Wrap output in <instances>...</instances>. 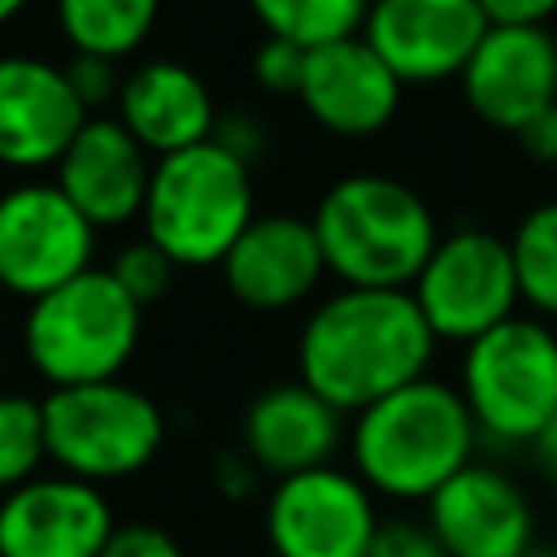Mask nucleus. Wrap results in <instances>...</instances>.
Masks as SVG:
<instances>
[{
	"label": "nucleus",
	"instance_id": "obj_1",
	"mask_svg": "<svg viewBox=\"0 0 557 557\" xmlns=\"http://www.w3.org/2000/svg\"><path fill=\"white\" fill-rule=\"evenodd\" d=\"M435 344L405 287H339L309 309L296 335V370L326 405L361 413L422 379Z\"/></svg>",
	"mask_w": 557,
	"mask_h": 557
},
{
	"label": "nucleus",
	"instance_id": "obj_2",
	"mask_svg": "<svg viewBox=\"0 0 557 557\" xmlns=\"http://www.w3.org/2000/svg\"><path fill=\"white\" fill-rule=\"evenodd\" d=\"M479 426L461 392L444 379H413L400 392L352 413V474L387 500H431L457 470L474 461Z\"/></svg>",
	"mask_w": 557,
	"mask_h": 557
},
{
	"label": "nucleus",
	"instance_id": "obj_3",
	"mask_svg": "<svg viewBox=\"0 0 557 557\" xmlns=\"http://www.w3.org/2000/svg\"><path fill=\"white\" fill-rule=\"evenodd\" d=\"M309 222L318 231L326 274H335L339 287L409 292V283L444 235L426 196L392 174L335 178Z\"/></svg>",
	"mask_w": 557,
	"mask_h": 557
},
{
	"label": "nucleus",
	"instance_id": "obj_4",
	"mask_svg": "<svg viewBox=\"0 0 557 557\" xmlns=\"http://www.w3.org/2000/svg\"><path fill=\"white\" fill-rule=\"evenodd\" d=\"M252 218V165L218 139L152 161L139 222L144 239H152L174 265H222Z\"/></svg>",
	"mask_w": 557,
	"mask_h": 557
},
{
	"label": "nucleus",
	"instance_id": "obj_5",
	"mask_svg": "<svg viewBox=\"0 0 557 557\" xmlns=\"http://www.w3.org/2000/svg\"><path fill=\"white\" fill-rule=\"evenodd\" d=\"M139 331L144 305L109 265H91L26 305L22 352L48 387H78L122 379V366L139 348Z\"/></svg>",
	"mask_w": 557,
	"mask_h": 557
},
{
	"label": "nucleus",
	"instance_id": "obj_6",
	"mask_svg": "<svg viewBox=\"0 0 557 557\" xmlns=\"http://www.w3.org/2000/svg\"><path fill=\"white\" fill-rule=\"evenodd\" d=\"M457 392L492 444H535L557 413V331L513 313L461 348Z\"/></svg>",
	"mask_w": 557,
	"mask_h": 557
},
{
	"label": "nucleus",
	"instance_id": "obj_7",
	"mask_svg": "<svg viewBox=\"0 0 557 557\" xmlns=\"http://www.w3.org/2000/svg\"><path fill=\"white\" fill-rule=\"evenodd\" d=\"M48 461L83 483H117L148 470L165 444L161 405L126 379L48 387L44 396Z\"/></svg>",
	"mask_w": 557,
	"mask_h": 557
},
{
	"label": "nucleus",
	"instance_id": "obj_8",
	"mask_svg": "<svg viewBox=\"0 0 557 557\" xmlns=\"http://www.w3.org/2000/svg\"><path fill=\"white\" fill-rule=\"evenodd\" d=\"M409 296L435 339L466 348L522 305L509 239L487 226H457L440 235L435 252L409 283Z\"/></svg>",
	"mask_w": 557,
	"mask_h": 557
},
{
	"label": "nucleus",
	"instance_id": "obj_9",
	"mask_svg": "<svg viewBox=\"0 0 557 557\" xmlns=\"http://www.w3.org/2000/svg\"><path fill=\"white\" fill-rule=\"evenodd\" d=\"M96 226L52 178H22L0 191V292L39 300L96 265Z\"/></svg>",
	"mask_w": 557,
	"mask_h": 557
},
{
	"label": "nucleus",
	"instance_id": "obj_10",
	"mask_svg": "<svg viewBox=\"0 0 557 557\" xmlns=\"http://www.w3.org/2000/svg\"><path fill=\"white\" fill-rule=\"evenodd\" d=\"M261 518L274 557H366L383 522L374 492L335 461L274 479Z\"/></svg>",
	"mask_w": 557,
	"mask_h": 557
},
{
	"label": "nucleus",
	"instance_id": "obj_11",
	"mask_svg": "<svg viewBox=\"0 0 557 557\" xmlns=\"http://www.w3.org/2000/svg\"><path fill=\"white\" fill-rule=\"evenodd\" d=\"M487 26L479 0H370L361 39L405 87H426L461 78Z\"/></svg>",
	"mask_w": 557,
	"mask_h": 557
},
{
	"label": "nucleus",
	"instance_id": "obj_12",
	"mask_svg": "<svg viewBox=\"0 0 557 557\" xmlns=\"http://www.w3.org/2000/svg\"><path fill=\"white\" fill-rule=\"evenodd\" d=\"M87 117L91 113L70 87L65 65L35 52L0 57V170H57Z\"/></svg>",
	"mask_w": 557,
	"mask_h": 557
},
{
	"label": "nucleus",
	"instance_id": "obj_13",
	"mask_svg": "<svg viewBox=\"0 0 557 557\" xmlns=\"http://www.w3.org/2000/svg\"><path fill=\"white\" fill-rule=\"evenodd\" d=\"M113 527L109 496L61 470L0 496V557H100Z\"/></svg>",
	"mask_w": 557,
	"mask_h": 557
},
{
	"label": "nucleus",
	"instance_id": "obj_14",
	"mask_svg": "<svg viewBox=\"0 0 557 557\" xmlns=\"http://www.w3.org/2000/svg\"><path fill=\"white\" fill-rule=\"evenodd\" d=\"M457 83L479 122L513 135L557 104V39L548 26H487Z\"/></svg>",
	"mask_w": 557,
	"mask_h": 557
},
{
	"label": "nucleus",
	"instance_id": "obj_15",
	"mask_svg": "<svg viewBox=\"0 0 557 557\" xmlns=\"http://www.w3.org/2000/svg\"><path fill=\"white\" fill-rule=\"evenodd\" d=\"M218 270L235 305L252 313H283L313 296L326 274V257L309 218L257 213Z\"/></svg>",
	"mask_w": 557,
	"mask_h": 557
},
{
	"label": "nucleus",
	"instance_id": "obj_16",
	"mask_svg": "<svg viewBox=\"0 0 557 557\" xmlns=\"http://www.w3.org/2000/svg\"><path fill=\"white\" fill-rule=\"evenodd\" d=\"M152 161L157 157L113 113H91L57 161L52 183L96 231H109L144 213Z\"/></svg>",
	"mask_w": 557,
	"mask_h": 557
},
{
	"label": "nucleus",
	"instance_id": "obj_17",
	"mask_svg": "<svg viewBox=\"0 0 557 557\" xmlns=\"http://www.w3.org/2000/svg\"><path fill=\"white\" fill-rule=\"evenodd\" d=\"M426 522L448 557H522L535 544L527 492L496 466L470 461L431 500Z\"/></svg>",
	"mask_w": 557,
	"mask_h": 557
},
{
	"label": "nucleus",
	"instance_id": "obj_18",
	"mask_svg": "<svg viewBox=\"0 0 557 557\" xmlns=\"http://www.w3.org/2000/svg\"><path fill=\"white\" fill-rule=\"evenodd\" d=\"M405 83L392 74V65L361 39H335L322 44L305 57V78H300V104L305 113L339 135V139H366L392 126L400 113Z\"/></svg>",
	"mask_w": 557,
	"mask_h": 557
},
{
	"label": "nucleus",
	"instance_id": "obj_19",
	"mask_svg": "<svg viewBox=\"0 0 557 557\" xmlns=\"http://www.w3.org/2000/svg\"><path fill=\"white\" fill-rule=\"evenodd\" d=\"M339 444H348L344 413L300 379L257 392L239 422V448L270 479L331 466Z\"/></svg>",
	"mask_w": 557,
	"mask_h": 557
},
{
	"label": "nucleus",
	"instance_id": "obj_20",
	"mask_svg": "<svg viewBox=\"0 0 557 557\" xmlns=\"http://www.w3.org/2000/svg\"><path fill=\"white\" fill-rule=\"evenodd\" d=\"M113 117L152 152V157H170L183 152L191 144L213 139L218 126V104L209 83L170 57H152L139 61L135 70L122 74L117 100H113Z\"/></svg>",
	"mask_w": 557,
	"mask_h": 557
},
{
	"label": "nucleus",
	"instance_id": "obj_21",
	"mask_svg": "<svg viewBox=\"0 0 557 557\" xmlns=\"http://www.w3.org/2000/svg\"><path fill=\"white\" fill-rule=\"evenodd\" d=\"M52 13L70 52L126 61L148 44L161 0H52Z\"/></svg>",
	"mask_w": 557,
	"mask_h": 557
},
{
	"label": "nucleus",
	"instance_id": "obj_22",
	"mask_svg": "<svg viewBox=\"0 0 557 557\" xmlns=\"http://www.w3.org/2000/svg\"><path fill=\"white\" fill-rule=\"evenodd\" d=\"M248 13L265 35L313 52L322 44L361 35L370 0H248Z\"/></svg>",
	"mask_w": 557,
	"mask_h": 557
},
{
	"label": "nucleus",
	"instance_id": "obj_23",
	"mask_svg": "<svg viewBox=\"0 0 557 557\" xmlns=\"http://www.w3.org/2000/svg\"><path fill=\"white\" fill-rule=\"evenodd\" d=\"M509 252L522 305L540 318H557V200L522 213L509 235Z\"/></svg>",
	"mask_w": 557,
	"mask_h": 557
},
{
	"label": "nucleus",
	"instance_id": "obj_24",
	"mask_svg": "<svg viewBox=\"0 0 557 557\" xmlns=\"http://www.w3.org/2000/svg\"><path fill=\"white\" fill-rule=\"evenodd\" d=\"M48 435H44V400L22 392H0V496L44 474Z\"/></svg>",
	"mask_w": 557,
	"mask_h": 557
},
{
	"label": "nucleus",
	"instance_id": "obj_25",
	"mask_svg": "<svg viewBox=\"0 0 557 557\" xmlns=\"http://www.w3.org/2000/svg\"><path fill=\"white\" fill-rule=\"evenodd\" d=\"M109 270H113V278H117V283L148 309V305H157V300L170 292L178 265H174L152 239H135V244H126V248L113 252Z\"/></svg>",
	"mask_w": 557,
	"mask_h": 557
},
{
	"label": "nucleus",
	"instance_id": "obj_26",
	"mask_svg": "<svg viewBox=\"0 0 557 557\" xmlns=\"http://www.w3.org/2000/svg\"><path fill=\"white\" fill-rule=\"evenodd\" d=\"M305 48L287 44V39H274V35H261L252 57H248V70H252V83L265 91V96H300V78H305Z\"/></svg>",
	"mask_w": 557,
	"mask_h": 557
},
{
	"label": "nucleus",
	"instance_id": "obj_27",
	"mask_svg": "<svg viewBox=\"0 0 557 557\" xmlns=\"http://www.w3.org/2000/svg\"><path fill=\"white\" fill-rule=\"evenodd\" d=\"M366 557H448L426 518H387L374 531Z\"/></svg>",
	"mask_w": 557,
	"mask_h": 557
},
{
	"label": "nucleus",
	"instance_id": "obj_28",
	"mask_svg": "<svg viewBox=\"0 0 557 557\" xmlns=\"http://www.w3.org/2000/svg\"><path fill=\"white\" fill-rule=\"evenodd\" d=\"M65 78H70V87L78 91V100L87 104V113L100 109V104H109V100H117V87H122L117 61L87 57V52H74V57L65 61Z\"/></svg>",
	"mask_w": 557,
	"mask_h": 557
},
{
	"label": "nucleus",
	"instance_id": "obj_29",
	"mask_svg": "<svg viewBox=\"0 0 557 557\" xmlns=\"http://www.w3.org/2000/svg\"><path fill=\"white\" fill-rule=\"evenodd\" d=\"M100 557H183V544L157 522H117Z\"/></svg>",
	"mask_w": 557,
	"mask_h": 557
},
{
	"label": "nucleus",
	"instance_id": "obj_30",
	"mask_svg": "<svg viewBox=\"0 0 557 557\" xmlns=\"http://www.w3.org/2000/svg\"><path fill=\"white\" fill-rule=\"evenodd\" d=\"M213 139H218L226 152H235L239 161H248V165L265 152V126H261L252 113H222L218 126H213Z\"/></svg>",
	"mask_w": 557,
	"mask_h": 557
},
{
	"label": "nucleus",
	"instance_id": "obj_31",
	"mask_svg": "<svg viewBox=\"0 0 557 557\" xmlns=\"http://www.w3.org/2000/svg\"><path fill=\"white\" fill-rule=\"evenodd\" d=\"M261 470H257V461L239 448V453H222L218 461H213V487L226 496V500H252L257 496V487H261Z\"/></svg>",
	"mask_w": 557,
	"mask_h": 557
},
{
	"label": "nucleus",
	"instance_id": "obj_32",
	"mask_svg": "<svg viewBox=\"0 0 557 557\" xmlns=\"http://www.w3.org/2000/svg\"><path fill=\"white\" fill-rule=\"evenodd\" d=\"M518 148L535 161V165H557V104H548L544 113H535L531 122H522L513 131Z\"/></svg>",
	"mask_w": 557,
	"mask_h": 557
},
{
	"label": "nucleus",
	"instance_id": "obj_33",
	"mask_svg": "<svg viewBox=\"0 0 557 557\" xmlns=\"http://www.w3.org/2000/svg\"><path fill=\"white\" fill-rule=\"evenodd\" d=\"M492 26H544L557 13V0H479Z\"/></svg>",
	"mask_w": 557,
	"mask_h": 557
},
{
	"label": "nucleus",
	"instance_id": "obj_34",
	"mask_svg": "<svg viewBox=\"0 0 557 557\" xmlns=\"http://www.w3.org/2000/svg\"><path fill=\"white\" fill-rule=\"evenodd\" d=\"M531 453H535V461H540V470L557 483V413H553V422L540 431V440L531 444Z\"/></svg>",
	"mask_w": 557,
	"mask_h": 557
},
{
	"label": "nucleus",
	"instance_id": "obj_35",
	"mask_svg": "<svg viewBox=\"0 0 557 557\" xmlns=\"http://www.w3.org/2000/svg\"><path fill=\"white\" fill-rule=\"evenodd\" d=\"M26 4H30V0H0V30H4V26H9Z\"/></svg>",
	"mask_w": 557,
	"mask_h": 557
},
{
	"label": "nucleus",
	"instance_id": "obj_36",
	"mask_svg": "<svg viewBox=\"0 0 557 557\" xmlns=\"http://www.w3.org/2000/svg\"><path fill=\"white\" fill-rule=\"evenodd\" d=\"M522 557H557V548H544V544H531Z\"/></svg>",
	"mask_w": 557,
	"mask_h": 557
},
{
	"label": "nucleus",
	"instance_id": "obj_37",
	"mask_svg": "<svg viewBox=\"0 0 557 557\" xmlns=\"http://www.w3.org/2000/svg\"><path fill=\"white\" fill-rule=\"evenodd\" d=\"M0 318H4V292H0Z\"/></svg>",
	"mask_w": 557,
	"mask_h": 557
}]
</instances>
